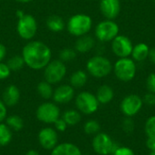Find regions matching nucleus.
<instances>
[{
  "label": "nucleus",
  "instance_id": "b1692460",
  "mask_svg": "<svg viewBox=\"0 0 155 155\" xmlns=\"http://www.w3.org/2000/svg\"><path fill=\"white\" fill-rule=\"evenodd\" d=\"M7 66L9 67V69L14 72H16V71H19L21 70L24 65L25 64V61H24V58L22 55H14L12 57H10L8 60H7V63H6Z\"/></svg>",
  "mask_w": 155,
  "mask_h": 155
},
{
  "label": "nucleus",
  "instance_id": "9d476101",
  "mask_svg": "<svg viewBox=\"0 0 155 155\" xmlns=\"http://www.w3.org/2000/svg\"><path fill=\"white\" fill-rule=\"evenodd\" d=\"M134 45L132 41L124 35H118L112 41V50L119 58H125L132 54Z\"/></svg>",
  "mask_w": 155,
  "mask_h": 155
},
{
  "label": "nucleus",
  "instance_id": "4be33fe9",
  "mask_svg": "<svg viewBox=\"0 0 155 155\" xmlns=\"http://www.w3.org/2000/svg\"><path fill=\"white\" fill-rule=\"evenodd\" d=\"M87 82V74L83 70L75 71L70 77V85L74 88H81Z\"/></svg>",
  "mask_w": 155,
  "mask_h": 155
},
{
  "label": "nucleus",
  "instance_id": "f704fd0d",
  "mask_svg": "<svg viewBox=\"0 0 155 155\" xmlns=\"http://www.w3.org/2000/svg\"><path fill=\"white\" fill-rule=\"evenodd\" d=\"M123 127H124V130L126 133L133 132L134 127V122L132 121V119H125V121L124 122Z\"/></svg>",
  "mask_w": 155,
  "mask_h": 155
},
{
  "label": "nucleus",
  "instance_id": "ddd939ff",
  "mask_svg": "<svg viewBox=\"0 0 155 155\" xmlns=\"http://www.w3.org/2000/svg\"><path fill=\"white\" fill-rule=\"evenodd\" d=\"M38 141L40 145L45 150H53L58 142L57 133L50 127L42 129L38 134Z\"/></svg>",
  "mask_w": 155,
  "mask_h": 155
},
{
  "label": "nucleus",
  "instance_id": "6e6552de",
  "mask_svg": "<svg viewBox=\"0 0 155 155\" xmlns=\"http://www.w3.org/2000/svg\"><path fill=\"white\" fill-rule=\"evenodd\" d=\"M75 104L78 110L85 114H94L99 105V102L95 95L89 92L80 93L75 100Z\"/></svg>",
  "mask_w": 155,
  "mask_h": 155
},
{
  "label": "nucleus",
  "instance_id": "c756f323",
  "mask_svg": "<svg viewBox=\"0 0 155 155\" xmlns=\"http://www.w3.org/2000/svg\"><path fill=\"white\" fill-rule=\"evenodd\" d=\"M84 132L87 134H95L99 132L100 130V125L96 121L91 120L88 121L85 124H84Z\"/></svg>",
  "mask_w": 155,
  "mask_h": 155
},
{
  "label": "nucleus",
  "instance_id": "a878e982",
  "mask_svg": "<svg viewBox=\"0 0 155 155\" xmlns=\"http://www.w3.org/2000/svg\"><path fill=\"white\" fill-rule=\"evenodd\" d=\"M12 140L11 129L4 124H0V145H7Z\"/></svg>",
  "mask_w": 155,
  "mask_h": 155
},
{
  "label": "nucleus",
  "instance_id": "f8f14e48",
  "mask_svg": "<svg viewBox=\"0 0 155 155\" xmlns=\"http://www.w3.org/2000/svg\"><path fill=\"white\" fill-rule=\"evenodd\" d=\"M143 106V100L136 94H130L126 96L121 104L122 112L127 116L135 115Z\"/></svg>",
  "mask_w": 155,
  "mask_h": 155
},
{
  "label": "nucleus",
  "instance_id": "c9c22d12",
  "mask_svg": "<svg viewBox=\"0 0 155 155\" xmlns=\"http://www.w3.org/2000/svg\"><path fill=\"white\" fill-rule=\"evenodd\" d=\"M143 101L147 104H149V105H155V94H152V93H150V94H147L145 96H144V98H143Z\"/></svg>",
  "mask_w": 155,
  "mask_h": 155
},
{
  "label": "nucleus",
  "instance_id": "aec40b11",
  "mask_svg": "<svg viewBox=\"0 0 155 155\" xmlns=\"http://www.w3.org/2000/svg\"><path fill=\"white\" fill-rule=\"evenodd\" d=\"M46 26L47 28L54 33L62 32L65 27V23L64 19L58 15H51L46 20Z\"/></svg>",
  "mask_w": 155,
  "mask_h": 155
},
{
  "label": "nucleus",
  "instance_id": "a211bd4d",
  "mask_svg": "<svg viewBox=\"0 0 155 155\" xmlns=\"http://www.w3.org/2000/svg\"><path fill=\"white\" fill-rule=\"evenodd\" d=\"M51 155H82L80 149L70 143H60L52 150Z\"/></svg>",
  "mask_w": 155,
  "mask_h": 155
},
{
  "label": "nucleus",
  "instance_id": "4468645a",
  "mask_svg": "<svg viewBox=\"0 0 155 155\" xmlns=\"http://www.w3.org/2000/svg\"><path fill=\"white\" fill-rule=\"evenodd\" d=\"M100 10L106 19L114 20L121 12V2L120 0H101Z\"/></svg>",
  "mask_w": 155,
  "mask_h": 155
},
{
  "label": "nucleus",
  "instance_id": "6ab92c4d",
  "mask_svg": "<svg viewBox=\"0 0 155 155\" xmlns=\"http://www.w3.org/2000/svg\"><path fill=\"white\" fill-rule=\"evenodd\" d=\"M150 52V47L145 43H139L134 46L132 51V57L133 60L137 62H143L148 58Z\"/></svg>",
  "mask_w": 155,
  "mask_h": 155
},
{
  "label": "nucleus",
  "instance_id": "a19ab883",
  "mask_svg": "<svg viewBox=\"0 0 155 155\" xmlns=\"http://www.w3.org/2000/svg\"><path fill=\"white\" fill-rule=\"evenodd\" d=\"M25 155H40L38 153V152H36V151H35V150H29Z\"/></svg>",
  "mask_w": 155,
  "mask_h": 155
},
{
  "label": "nucleus",
  "instance_id": "2f4dec72",
  "mask_svg": "<svg viewBox=\"0 0 155 155\" xmlns=\"http://www.w3.org/2000/svg\"><path fill=\"white\" fill-rule=\"evenodd\" d=\"M146 87L148 91L152 94H155V73L149 74L146 80Z\"/></svg>",
  "mask_w": 155,
  "mask_h": 155
},
{
  "label": "nucleus",
  "instance_id": "7c9ffc66",
  "mask_svg": "<svg viewBox=\"0 0 155 155\" xmlns=\"http://www.w3.org/2000/svg\"><path fill=\"white\" fill-rule=\"evenodd\" d=\"M11 74V70L6 64L0 62V80H5L8 78Z\"/></svg>",
  "mask_w": 155,
  "mask_h": 155
},
{
  "label": "nucleus",
  "instance_id": "473e14b6",
  "mask_svg": "<svg viewBox=\"0 0 155 155\" xmlns=\"http://www.w3.org/2000/svg\"><path fill=\"white\" fill-rule=\"evenodd\" d=\"M114 155H134V153L128 147H119L114 152Z\"/></svg>",
  "mask_w": 155,
  "mask_h": 155
},
{
  "label": "nucleus",
  "instance_id": "bb28decb",
  "mask_svg": "<svg viewBox=\"0 0 155 155\" xmlns=\"http://www.w3.org/2000/svg\"><path fill=\"white\" fill-rule=\"evenodd\" d=\"M6 125L15 131H20L23 128L24 123L20 116L18 115H11L6 118Z\"/></svg>",
  "mask_w": 155,
  "mask_h": 155
},
{
  "label": "nucleus",
  "instance_id": "423d86ee",
  "mask_svg": "<svg viewBox=\"0 0 155 155\" xmlns=\"http://www.w3.org/2000/svg\"><path fill=\"white\" fill-rule=\"evenodd\" d=\"M16 31L18 35L24 40L33 39L37 32V23L35 18L29 14H24L19 17Z\"/></svg>",
  "mask_w": 155,
  "mask_h": 155
},
{
  "label": "nucleus",
  "instance_id": "37998d69",
  "mask_svg": "<svg viewBox=\"0 0 155 155\" xmlns=\"http://www.w3.org/2000/svg\"><path fill=\"white\" fill-rule=\"evenodd\" d=\"M153 1H154V3H155V0H153Z\"/></svg>",
  "mask_w": 155,
  "mask_h": 155
},
{
  "label": "nucleus",
  "instance_id": "72a5a7b5",
  "mask_svg": "<svg viewBox=\"0 0 155 155\" xmlns=\"http://www.w3.org/2000/svg\"><path fill=\"white\" fill-rule=\"evenodd\" d=\"M54 127L57 131L59 132H64L66 130V127H67V124L64 121V119H58L54 122Z\"/></svg>",
  "mask_w": 155,
  "mask_h": 155
},
{
  "label": "nucleus",
  "instance_id": "20e7f679",
  "mask_svg": "<svg viewBox=\"0 0 155 155\" xmlns=\"http://www.w3.org/2000/svg\"><path fill=\"white\" fill-rule=\"evenodd\" d=\"M114 72L119 80L123 82H129L133 80L136 74L135 61L128 57L120 58L114 65Z\"/></svg>",
  "mask_w": 155,
  "mask_h": 155
},
{
  "label": "nucleus",
  "instance_id": "39448f33",
  "mask_svg": "<svg viewBox=\"0 0 155 155\" xmlns=\"http://www.w3.org/2000/svg\"><path fill=\"white\" fill-rule=\"evenodd\" d=\"M66 74V66L61 60H53L44 68L45 81L51 84L60 83Z\"/></svg>",
  "mask_w": 155,
  "mask_h": 155
},
{
  "label": "nucleus",
  "instance_id": "393cba45",
  "mask_svg": "<svg viewBox=\"0 0 155 155\" xmlns=\"http://www.w3.org/2000/svg\"><path fill=\"white\" fill-rule=\"evenodd\" d=\"M64 121L66 123L67 125H75L81 120L80 114L75 110H68L63 115Z\"/></svg>",
  "mask_w": 155,
  "mask_h": 155
},
{
  "label": "nucleus",
  "instance_id": "c85d7f7f",
  "mask_svg": "<svg viewBox=\"0 0 155 155\" xmlns=\"http://www.w3.org/2000/svg\"><path fill=\"white\" fill-rule=\"evenodd\" d=\"M145 133L149 139L155 141V116L150 117L145 124Z\"/></svg>",
  "mask_w": 155,
  "mask_h": 155
},
{
  "label": "nucleus",
  "instance_id": "0eeeda50",
  "mask_svg": "<svg viewBox=\"0 0 155 155\" xmlns=\"http://www.w3.org/2000/svg\"><path fill=\"white\" fill-rule=\"evenodd\" d=\"M94 34L100 42H110L119 35V26L113 20L106 19L96 25Z\"/></svg>",
  "mask_w": 155,
  "mask_h": 155
},
{
  "label": "nucleus",
  "instance_id": "9b49d317",
  "mask_svg": "<svg viewBox=\"0 0 155 155\" xmlns=\"http://www.w3.org/2000/svg\"><path fill=\"white\" fill-rule=\"evenodd\" d=\"M93 148L95 153L101 155H107L114 153L117 148L110 136L106 134H98L93 140Z\"/></svg>",
  "mask_w": 155,
  "mask_h": 155
},
{
  "label": "nucleus",
  "instance_id": "f03ea898",
  "mask_svg": "<svg viewBox=\"0 0 155 155\" xmlns=\"http://www.w3.org/2000/svg\"><path fill=\"white\" fill-rule=\"evenodd\" d=\"M93 25L92 18L85 14H76L70 17L66 28L70 35L74 36H83L87 35Z\"/></svg>",
  "mask_w": 155,
  "mask_h": 155
},
{
  "label": "nucleus",
  "instance_id": "5701e85b",
  "mask_svg": "<svg viewBox=\"0 0 155 155\" xmlns=\"http://www.w3.org/2000/svg\"><path fill=\"white\" fill-rule=\"evenodd\" d=\"M37 93L42 98L46 99V100L50 99L51 97H53V94H54L52 84L46 81L40 82L37 85Z\"/></svg>",
  "mask_w": 155,
  "mask_h": 155
},
{
  "label": "nucleus",
  "instance_id": "dca6fc26",
  "mask_svg": "<svg viewBox=\"0 0 155 155\" xmlns=\"http://www.w3.org/2000/svg\"><path fill=\"white\" fill-rule=\"evenodd\" d=\"M20 99V91L17 86L11 84L8 85L3 93V102L6 106L15 105Z\"/></svg>",
  "mask_w": 155,
  "mask_h": 155
},
{
  "label": "nucleus",
  "instance_id": "79ce46f5",
  "mask_svg": "<svg viewBox=\"0 0 155 155\" xmlns=\"http://www.w3.org/2000/svg\"><path fill=\"white\" fill-rule=\"evenodd\" d=\"M15 1L17 2V3H21V4H26V3L32 2L33 0H15Z\"/></svg>",
  "mask_w": 155,
  "mask_h": 155
},
{
  "label": "nucleus",
  "instance_id": "4c0bfd02",
  "mask_svg": "<svg viewBox=\"0 0 155 155\" xmlns=\"http://www.w3.org/2000/svg\"><path fill=\"white\" fill-rule=\"evenodd\" d=\"M146 145L147 147L151 150V154L150 155H155V141L154 140H152V139H149L147 140L146 142Z\"/></svg>",
  "mask_w": 155,
  "mask_h": 155
},
{
  "label": "nucleus",
  "instance_id": "f3484780",
  "mask_svg": "<svg viewBox=\"0 0 155 155\" xmlns=\"http://www.w3.org/2000/svg\"><path fill=\"white\" fill-rule=\"evenodd\" d=\"M95 45V41L94 37L88 35H84L83 36L78 37L75 42L74 50L81 54H86L90 52Z\"/></svg>",
  "mask_w": 155,
  "mask_h": 155
},
{
  "label": "nucleus",
  "instance_id": "412c9836",
  "mask_svg": "<svg viewBox=\"0 0 155 155\" xmlns=\"http://www.w3.org/2000/svg\"><path fill=\"white\" fill-rule=\"evenodd\" d=\"M96 98L101 104H108L114 98V90L109 85H102L97 91Z\"/></svg>",
  "mask_w": 155,
  "mask_h": 155
},
{
  "label": "nucleus",
  "instance_id": "f257e3e1",
  "mask_svg": "<svg viewBox=\"0 0 155 155\" xmlns=\"http://www.w3.org/2000/svg\"><path fill=\"white\" fill-rule=\"evenodd\" d=\"M25 65L33 70L44 69L51 61L52 52L48 45L42 41H30L22 50Z\"/></svg>",
  "mask_w": 155,
  "mask_h": 155
},
{
  "label": "nucleus",
  "instance_id": "e433bc0d",
  "mask_svg": "<svg viewBox=\"0 0 155 155\" xmlns=\"http://www.w3.org/2000/svg\"><path fill=\"white\" fill-rule=\"evenodd\" d=\"M6 117V105L3 101L0 100V122L5 120Z\"/></svg>",
  "mask_w": 155,
  "mask_h": 155
},
{
  "label": "nucleus",
  "instance_id": "cd10ccee",
  "mask_svg": "<svg viewBox=\"0 0 155 155\" xmlns=\"http://www.w3.org/2000/svg\"><path fill=\"white\" fill-rule=\"evenodd\" d=\"M76 58V51L72 48H64L59 54V60L62 62H70Z\"/></svg>",
  "mask_w": 155,
  "mask_h": 155
},
{
  "label": "nucleus",
  "instance_id": "1a4fd4ad",
  "mask_svg": "<svg viewBox=\"0 0 155 155\" xmlns=\"http://www.w3.org/2000/svg\"><path fill=\"white\" fill-rule=\"evenodd\" d=\"M60 109L53 103H44L36 110L37 119L45 124H54L59 119Z\"/></svg>",
  "mask_w": 155,
  "mask_h": 155
},
{
  "label": "nucleus",
  "instance_id": "2eb2a0df",
  "mask_svg": "<svg viewBox=\"0 0 155 155\" xmlns=\"http://www.w3.org/2000/svg\"><path fill=\"white\" fill-rule=\"evenodd\" d=\"M74 95V87L70 84H63L58 86L53 94V98L57 104L69 103Z\"/></svg>",
  "mask_w": 155,
  "mask_h": 155
},
{
  "label": "nucleus",
  "instance_id": "58836bf2",
  "mask_svg": "<svg viewBox=\"0 0 155 155\" xmlns=\"http://www.w3.org/2000/svg\"><path fill=\"white\" fill-rule=\"evenodd\" d=\"M6 54H7L6 47L3 44H0V62H2L5 58Z\"/></svg>",
  "mask_w": 155,
  "mask_h": 155
},
{
  "label": "nucleus",
  "instance_id": "ea45409f",
  "mask_svg": "<svg viewBox=\"0 0 155 155\" xmlns=\"http://www.w3.org/2000/svg\"><path fill=\"white\" fill-rule=\"evenodd\" d=\"M149 58H150V61L153 63V64H155V47L154 48H152V49H150V52H149V56H148Z\"/></svg>",
  "mask_w": 155,
  "mask_h": 155
},
{
  "label": "nucleus",
  "instance_id": "7ed1b4c3",
  "mask_svg": "<svg viewBox=\"0 0 155 155\" xmlns=\"http://www.w3.org/2000/svg\"><path fill=\"white\" fill-rule=\"evenodd\" d=\"M86 69L92 76L96 78H103L107 76L112 72L113 65L110 60L105 56L95 55L87 61Z\"/></svg>",
  "mask_w": 155,
  "mask_h": 155
}]
</instances>
